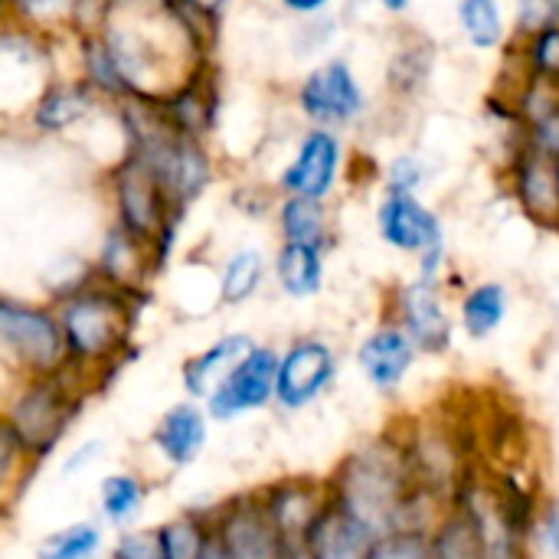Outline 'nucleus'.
I'll return each mask as SVG.
<instances>
[{
  "label": "nucleus",
  "instance_id": "obj_3",
  "mask_svg": "<svg viewBox=\"0 0 559 559\" xmlns=\"http://www.w3.org/2000/svg\"><path fill=\"white\" fill-rule=\"evenodd\" d=\"M295 111L305 124L347 134L373 115V98L357 62L344 52H328L298 79Z\"/></svg>",
  "mask_w": 559,
  "mask_h": 559
},
{
  "label": "nucleus",
  "instance_id": "obj_32",
  "mask_svg": "<svg viewBox=\"0 0 559 559\" xmlns=\"http://www.w3.org/2000/svg\"><path fill=\"white\" fill-rule=\"evenodd\" d=\"M26 459H29V452L20 442L13 423L7 416H0V491L10 488V481L20 475V468H23Z\"/></svg>",
  "mask_w": 559,
  "mask_h": 559
},
{
  "label": "nucleus",
  "instance_id": "obj_17",
  "mask_svg": "<svg viewBox=\"0 0 559 559\" xmlns=\"http://www.w3.org/2000/svg\"><path fill=\"white\" fill-rule=\"evenodd\" d=\"M272 278L278 292L292 301L318 298L328 278V249L305 242H278L272 259Z\"/></svg>",
  "mask_w": 559,
  "mask_h": 559
},
{
  "label": "nucleus",
  "instance_id": "obj_1",
  "mask_svg": "<svg viewBox=\"0 0 559 559\" xmlns=\"http://www.w3.org/2000/svg\"><path fill=\"white\" fill-rule=\"evenodd\" d=\"M413 459L403 449L380 442L344 462L341 481L331 495L377 534H390L409 527L406 514L413 511Z\"/></svg>",
  "mask_w": 559,
  "mask_h": 559
},
{
  "label": "nucleus",
  "instance_id": "obj_11",
  "mask_svg": "<svg viewBox=\"0 0 559 559\" xmlns=\"http://www.w3.org/2000/svg\"><path fill=\"white\" fill-rule=\"evenodd\" d=\"M275 377H278V350L269 344H255L206 396V416L219 423H233L265 409L275 400Z\"/></svg>",
  "mask_w": 559,
  "mask_h": 559
},
{
  "label": "nucleus",
  "instance_id": "obj_6",
  "mask_svg": "<svg viewBox=\"0 0 559 559\" xmlns=\"http://www.w3.org/2000/svg\"><path fill=\"white\" fill-rule=\"evenodd\" d=\"M75 413H79L75 393L56 370V373L36 377L13 400L7 419L13 423V429H16L20 442L26 445L29 459H46L62 442V436L69 432Z\"/></svg>",
  "mask_w": 559,
  "mask_h": 559
},
{
  "label": "nucleus",
  "instance_id": "obj_14",
  "mask_svg": "<svg viewBox=\"0 0 559 559\" xmlns=\"http://www.w3.org/2000/svg\"><path fill=\"white\" fill-rule=\"evenodd\" d=\"M416 360H419V347L390 318L383 324H377L370 334H364V341L357 344V367H360L364 380L380 393L403 386V380L409 377Z\"/></svg>",
  "mask_w": 559,
  "mask_h": 559
},
{
  "label": "nucleus",
  "instance_id": "obj_28",
  "mask_svg": "<svg viewBox=\"0 0 559 559\" xmlns=\"http://www.w3.org/2000/svg\"><path fill=\"white\" fill-rule=\"evenodd\" d=\"M432 540H436V559H485L475 521L465 504L442 521Z\"/></svg>",
  "mask_w": 559,
  "mask_h": 559
},
{
  "label": "nucleus",
  "instance_id": "obj_21",
  "mask_svg": "<svg viewBox=\"0 0 559 559\" xmlns=\"http://www.w3.org/2000/svg\"><path fill=\"white\" fill-rule=\"evenodd\" d=\"M259 501H262L269 521L275 524L278 537L292 547V544L305 540V534H308L311 521L318 518V511L324 508L328 495L321 498L318 491H311L301 481H282V485L269 488Z\"/></svg>",
  "mask_w": 559,
  "mask_h": 559
},
{
  "label": "nucleus",
  "instance_id": "obj_2",
  "mask_svg": "<svg viewBox=\"0 0 559 559\" xmlns=\"http://www.w3.org/2000/svg\"><path fill=\"white\" fill-rule=\"evenodd\" d=\"M377 239L416 259V275L432 282H449V233L442 213L423 197L406 190H380L373 203Z\"/></svg>",
  "mask_w": 559,
  "mask_h": 559
},
{
  "label": "nucleus",
  "instance_id": "obj_27",
  "mask_svg": "<svg viewBox=\"0 0 559 559\" xmlns=\"http://www.w3.org/2000/svg\"><path fill=\"white\" fill-rule=\"evenodd\" d=\"M102 527L92 524V521H79V524H69L56 534H49L39 550L36 559H95V554L102 550Z\"/></svg>",
  "mask_w": 559,
  "mask_h": 559
},
{
  "label": "nucleus",
  "instance_id": "obj_16",
  "mask_svg": "<svg viewBox=\"0 0 559 559\" xmlns=\"http://www.w3.org/2000/svg\"><path fill=\"white\" fill-rule=\"evenodd\" d=\"M436 69V43L423 33H400L396 49H390L386 69H383V88L396 102H413L426 92Z\"/></svg>",
  "mask_w": 559,
  "mask_h": 559
},
{
  "label": "nucleus",
  "instance_id": "obj_41",
  "mask_svg": "<svg viewBox=\"0 0 559 559\" xmlns=\"http://www.w3.org/2000/svg\"><path fill=\"white\" fill-rule=\"evenodd\" d=\"M282 559H311V554L305 550V544H292V547H285V557Z\"/></svg>",
  "mask_w": 559,
  "mask_h": 559
},
{
  "label": "nucleus",
  "instance_id": "obj_18",
  "mask_svg": "<svg viewBox=\"0 0 559 559\" xmlns=\"http://www.w3.org/2000/svg\"><path fill=\"white\" fill-rule=\"evenodd\" d=\"M452 20L472 52L501 56L514 36L504 0H452Z\"/></svg>",
  "mask_w": 559,
  "mask_h": 559
},
{
  "label": "nucleus",
  "instance_id": "obj_12",
  "mask_svg": "<svg viewBox=\"0 0 559 559\" xmlns=\"http://www.w3.org/2000/svg\"><path fill=\"white\" fill-rule=\"evenodd\" d=\"M213 531L226 559H282L285 540L269 521L259 498H239L213 518Z\"/></svg>",
  "mask_w": 559,
  "mask_h": 559
},
{
  "label": "nucleus",
  "instance_id": "obj_26",
  "mask_svg": "<svg viewBox=\"0 0 559 559\" xmlns=\"http://www.w3.org/2000/svg\"><path fill=\"white\" fill-rule=\"evenodd\" d=\"M210 534H213V521L200 514H180L157 527L164 559H200Z\"/></svg>",
  "mask_w": 559,
  "mask_h": 559
},
{
  "label": "nucleus",
  "instance_id": "obj_31",
  "mask_svg": "<svg viewBox=\"0 0 559 559\" xmlns=\"http://www.w3.org/2000/svg\"><path fill=\"white\" fill-rule=\"evenodd\" d=\"M554 23H559V0H514L511 3L514 36H527V33H537V29L554 26Z\"/></svg>",
  "mask_w": 559,
  "mask_h": 559
},
{
  "label": "nucleus",
  "instance_id": "obj_9",
  "mask_svg": "<svg viewBox=\"0 0 559 559\" xmlns=\"http://www.w3.org/2000/svg\"><path fill=\"white\" fill-rule=\"evenodd\" d=\"M0 344L36 377L56 373L66 364L59 318L23 301L0 298Z\"/></svg>",
  "mask_w": 559,
  "mask_h": 559
},
{
  "label": "nucleus",
  "instance_id": "obj_10",
  "mask_svg": "<svg viewBox=\"0 0 559 559\" xmlns=\"http://www.w3.org/2000/svg\"><path fill=\"white\" fill-rule=\"evenodd\" d=\"M337 377V354L324 337H298L278 354L275 403L285 413L318 403Z\"/></svg>",
  "mask_w": 559,
  "mask_h": 559
},
{
  "label": "nucleus",
  "instance_id": "obj_34",
  "mask_svg": "<svg viewBox=\"0 0 559 559\" xmlns=\"http://www.w3.org/2000/svg\"><path fill=\"white\" fill-rule=\"evenodd\" d=\"M190 20H197V23H203V26H213L219 16H223V10L229 7V0H174Z\"/></svg>",
  "mask_w": 559,
  "mask_h": 559
},
{
  "label": "nucleus",
  "instance_id": "obj_29",
  "mask_svg": "<svg viewBox=\"0 0 559 559\" xmlns=\"http://www.w3.org/2000/svg\"><path fill=\"white\" fill-rule=\"evenodd\" d=\"M380 190H406V193H423L432 180V164L423 151L403 147L390 154V160L377 170Z\"/></svg>",
  "mask_w": 559,
  "mask_h": 559
},
{
  "label": "nucleus",
  "instance_id": "obj_5",
  "mask_svg": "<svg viewBox=\"0 0 559 559\" xmlns=\"http://www.w3.org/2000/svg\"><path fill=\"white\" fill-rule=\"evenodd\" d=\"M350 160L354 157H350L347 134L305 124L301 134L295 138L288 160L282 164V170L275 177V193L334 203V197L341 193V187L347 180Z\"/></svg>",
  "mask_w": 559,
  "mask_h": 559
},
{
  "label": "nucleus",
  "instance_id": "obj_23",
  "mask_svg": "<svg viewBox=\"0 0 559 559\" xmlns=\"http://www.w3.org/2000/svg\"><path fill=\"white\" fill-rule=\"evenodd\" d=\"M265 275H269V259L262 249H255V246L236 249L223 262V272H219V301L229 308L252 301L259 295Z\"/></svg>",
  "mask_w": 559,
  "mask_h": 559
},
{
  "label": "nucleus",
  "instance_id": "obj_7",
  "mask_svg": "<svg viewBox=\"0 0 559 559\" xmlns=\"http://www.w3.org/2000/svg\"><path fill=\"white\" fill-rule=\"evenodd\" d=\"M501 177L508 197L531 223L559 233V157L521 138H508Z\"/></svg>",
  "mask_w": 559,
  "mask_h": 559
},
{
  "label": "nucleus",
  "instance_id": "obj_42",
  "mask_svg": "<svg viewBox=\"0 0 559 559\" xmlns=\"http://www.w3.org/2000/svg\"><path fill=\"white\" fill-rule=\"evenodd\" d=\"M557 92H559V88H557Z\"/></svg>",
  "mask_w": 559,
  "mask_h": 559
},
{
  "label": "nucleus",
  "instance_id": "obj_33",
  "mask_svg": "<svg viewBox=\"0 0 559 559\" xmlns=\"http://www.w3.org/2000/svg\"><path fill=\"white\" fill-rule=\"evenodd\" d=\"M108 559H164L157 531H121Z\"/></svg>",
  "mask_w": 559,
  "mask_h": 559
},
{
  "label": "nucleus",
  "instance_id": "obj_20",
  "mask_svg": "<svg viewBox=\"0 0 559 559\" xmlns=\"http://www.w3.org/2000/svg\"><path fill=\"white\" fill-rule=\"evenodd\" d=\"M511 311V292L498 278H481L459 295L455 324L468 341H488L501 331Z\"/></svg>",
  "mask_w": 559,
  "mask_h": 559
},
{
  "label": "nucleus",
  "instance_id": "obj_40",
  "mask_svg": "<svg viewBox=\"0 0 559 559\" xmlns=\"http://www.w3.org/2000/svg\"><path fill=\"white\" fill-rule=\"evenodd\" d=\"M200 559H226V554H223V544H219V537H216V531L210 534V540H206V547H203Z\"/></svg>",
  "mask_w": 559,
  "mask_h": 559
},
{
  "label": "nucleus",
  "instance_id": "obj_13",
  "mask_svg": "<svg viewBox=\"0 0 559 559\" xmlns=\"http://www.w3.org/2000/svg\"><path fill=\"white\" fill-rule=\"evenodd\" d=\"M377 537L380 534L367 521H360L350 508H344L334 495H328L324 508L311 521L301 544L311 559H367Z\"/></svg>",
  "mask_w": 559,
  "mask_h": 559
},
{
  "label": "nucleus",
  "instance_id": "obj_4",
  "mask_svg": "<svg viewBox=\"0 0 559 559\" xmlns=\"http://www.w3.org/2000/svg\"><path fill=\"white\" fill-rule=\"evenodd\" d=\"M131 305L115 288L72 292L59 308V328L66 341V364L95 367L115 357L128 337Z\"/></svg>",
  "mask_w": 559,
  "mask_h": 559
},
{
  "label": "nucleus",
  "instance_id": "obj_19",
  "mask_svg": "<svg viewBox=\"0 0 559 559\" xmlns=\"http://www.w3.org/2000/svg\"><path fill=\"white\" fill-rule=\"evenodd\" d=\"M275 226L282 242H305V246H321L331 252L337 242V219L334 206L324 200H308V197H278L275 203Z\"/></svg>",
  "mask_w": 559,
  "mask_h": 559
},
{
  "label": "nucleus",
  "instance_id": "obj_30",
  "mask_svg": "<svg viewBox=\"0 0 559 559\" xmlns=\"http://www.w3.org/2000/svg\"><path fill=\"white\" fill-rule=\"evenodd\" d=\"M367 559H436V540L423 527H400L380 534Z\"/></svg>",
  "mask_w": 559,
  "mask_h": 559
},
{
  "label": "nucleus",
  "instance_id": "obj_22",
  "mask_svg": "<svg viewBox=\"0 0 559 559\" xmlns=\"http://www.w3.org/2000/svg\"><path fill=\"white\" fill-rule=\"evenodd\" d=\"M255 347V341L249 334H226L219 341H213L206 350L193 354L183 370H180V380H183V390L190 393V400H206L219 380Z\"/></svg>",
  "mask_w": 559,
  "mask_h": 559
},
{
  "label": "nucleus",
  "instance_id": "obj_38",
  "mask_svg": "<svg viewBox=\"0 0 559 559\" xmlns=\"http://www.w3.org/2000/svg\"><path fill=\"white\" fill-rule=\"evenodd\" d=\"M350 3L360 7V10H377V13H383V16L403 20V16L413 10L416 0H350Z\"/></svg>",
  "mask_w": 559,
  "mask_h": 559
},
{
  "label": "nucleus",
  "instance_id": "obj_37",
  "mask_svg": "<svg viewBox=\"0 0 559 559\" xmlns=\"http://www.w3.org/2000/svg\"><path fill=\"white\" fill-rule=\"evenodd\" d=\"M537 534H540L544 550H547L554 559H559V504H554V508L540 518Z\"/></svg>",
  "mask_w": 559,
  "mask_h": 559
},
{
  "label": "nucleus",
  "instance_id": "obj_8",
  "mask_svg": "<svg viewBox=\"0 0 559 559\" xmlns=\"http://www.w3.org/2000/svg\"><path fill=\"white\" fill-rule=\"evenodd\" d=\"M390 321H396L419 354H445L455 341V314L445 298V282L432 278H406L393 288Z\"/></svg>",
  "mask_w": 559,
  "mask_h": 559
},
{
  "label": "nucleus",
  "instance_id": "obj_25",
  "mask_svg": "<svg viewBox=\"0 0 559 559\" xmlns=\"http://www.w3.org/2000/svg\"><path fill=\"white\" fill-rule=\"evenodd\" d=\"M92 108V95L85 85H56L43 95L36 105V124L43 131H62L75 121H82Z\"/></svg>",
  "mask_w": 559,
  "mask_h": 559
},
{
  "label": "nucleus",
  "instance_id": "obj_15",
  "mask_svg": "<svg viewBox=\"0 0 559 559\" xmlns=\"http://www.w3.org/2000/svg\"><path fill=\"white\" fill-rule=\"evenodd\" d=\"M210 439L206 429V413L197 403H177L170 406L154 432H151V445L157 449V455L170 465V468H187L200 459L203 445Z\"/></svg>",
  "mask_w": 559,
  "mask_h": 559
},
{
  "label": "nucleus",
  "instance_id": "obj_39",
  "mask_svg": "<svg viewBox=\"0 0 559 559\" xmlns=\"http://www.w3.org/2000/svg\"><path fill=\"white\" fill-rule=\"evenodd\" d=\"M102 452H105V445H102V442H85L82 449H75V452L69 455V462L62 465V475H72V472L88 468V465L95 462V455H102Z\"/></svg>",
  "mask_w": 559,
  "mask_h": 559
},
{
  "label": "nucleus",
  "instance_id": "obj_36",
  "mask_svg": "<svg viewBox=\"0 0 559 559\" xmlns=\"http://www.w3.org/2000/svg\"><path fill=\"white\" fill-rule=\"evenodd\" d=\"M278 10H285L288 16H298V20H314V16H328L334 13V7L341 0H275Z\"/></svg>",
  "mask_w": 559,
  "mask_h": 559
},
{
  "label": "nucleus",
  "instance_id": "obj_35",
  "mask_svg": "<svg viewBox=\"0 0 559 559\" xmlns=\"http://www.w3.org/2000/svg\"><path fill=\"white\" fill-rule=\"evenodd\" d=\"M75 0H13L16 13L20 16H29V20H52L59 13H66Z\"/></svg>",
  "mask_w": 559,
  "mask_h": 559
},
{
  "label": "nucleus",
  "instance_id": "obj_24",
  "mask_svg": "<svg viewBox=\"0 0 559 559\" xmlns=\"http://www.w3.org/2000/svg\"><path fill=\"white\" fill-rule=\"evenodd\" d=\"M144 508V485L138 475L118 472L102 478L98 485V511L105 518V524L118 527V531H131L134 521L141 518Z\"/></svg>",
  "mask_w": 559,
  "mask_h": 559
}]
</instances>
